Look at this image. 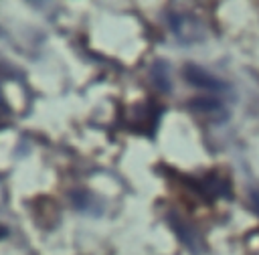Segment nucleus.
<instances>
[{
	"mask_svg": "<svg viewBox=\"0 0 259 255\" xmlns=\"http://www.w3.org/2000/svg\"><path fill=\"white\" fill-rule=\"evenodd\" d=\"M186 71H188L186 77H188L192 83H196V85H202V87H221V83H219L217 79H212L210 75H206V73L200 71V69H192V67H188Z\"/></svg>",
	"mask_w": 259,
	"mask_h": 255,
	"instance_id": "1",
	"label": "nucleus"
}]
</instances>
